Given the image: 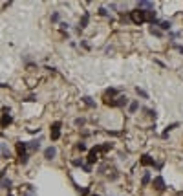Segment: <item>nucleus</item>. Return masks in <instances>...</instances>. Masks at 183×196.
<instances>
[{
  "mask_svg": "<svg viewBox=\"0 0 183 196\" xmlns=\"http://www.w3.org/2000/svg\"><path fill=\"white\" fill-rule=\"evenodd\" d=\"M60 127H62L60 121H55V123L51 125V139H53V141H57V139L60 138Z\"/></svg>",
  "mask_w": 183,
  "mask_h": 196,
  "instance_id": "nucleus-7",
  "label": "nucleus"
},
{
  "mask_svg": "<svg viewBox=\"0 0 183 196\" xmlns=\"http://www.w3.org/2000/svg\"><path fill=\"white\" fill-rule=\"evenodd\" d=\"M92 196H99V194H92Z\"/></svg>",
  "mask_w": 183,
  "mask_h": 196,
  "instance_id": "nucleus-33",
  "label": "nucleus"
},
{
  "mask_svg": "<svg viewBox=\"0 0 183 196\" xmlns=\"http://www.w3.org/2000/svg\"><path fill=\"white\" fill-rule=\"evenodd\" d=\"M178 127H180V123H172V125H167V128H165V132L161 134V138H163V139H167V138H169V134H170V132H172L174 128H178Z\"/></svg>",
  "mask_w": 183,
  "mask_h": 196,
  "instance_id": "nucleus-14",
  "label": "nucleus"
},
{
  "mask_svg": "<svg viewBox=\"0 0 183 196\" xmlns=\"http://www.w3.org/2000/svg\"><path fill=\"white\" fill-rule=\"evenodd\" d=\"M81 46H82V48H84V50H90V44H88V42H84V40H82V42H81Z\"/></svg>",
  "mask_w": 183,
  "mask_h": 196,
  "instance_id": "nucleus-32",
  "label": "nucleus"
},
{
  "mask_svg": "<svg viewBox=\"0 0 183 196\" xmlns=\"http://www.w3.org/2000/svg\"><path fill=\"white\" fill-rule=\"evenodd\" d=\"M130 20H132L134 24H143V22H147V11H143V9H134V11H130Z\"/></svg>",
  "mask_w": 183,
  "mask_h": 196,
  "instance_id": "nucleus-2",
  "label": "nucleus"
},
{
  "mask_svg": "<svg viewBox=\"0 0 183 196\" xmlns=\"http://www.w3.org/2000/svg\"><path fill=\"white\" fill-rule=\"evenodd\" d=\"M71 165H73V167H81V169H82L84 160H82V158H81V160H73V161H71Z\"/></svg>",
  "mask_w": 183,
  "mask_h": 196,
  "instance_id": "nucleus-26",
  "label": "nucleus"
},
{
  "mask_svg": "<svg viewBox=\"0 0 183 196\" xmlns=\"http://www.w3.org/2000/svg\"><path fill=\"white\" fill-rule=\"evenodd\" d=\"M128 105V97L126 95H117L112 103H108V106H117V108H123Z\"/></svg>",
  "mask_w": 183,
  "mask_h": 196,
  "instance_id": "nucleus-4",
  "label": "nucleus"
},
{
  "mask_svg": "<svg viewBox=\"0 0 183 196\" xmlns=\"http://www.w3.org/2000/svg\"><path fill=\"white\" fill-rule=\"evenodd\" d=\"M40 143H42V139H40V138H37V139H31V141H27V143H26V145H27V152H29V154H33V152L40 150Z\"/></svg>",
  "mask_w": 183,
  "mask_h": 196,
  "instance_id": "nucleus-6",
  "label": "nucleus"
},
{
  "mask_svg": "<svg viewBox=\"0 0 183 196\" xmlns=\"http://www.w3.org/2000/svg\"><path fill=\"white\" fill-rule=\"evenodd\" d=\"M79 193H81V196H88L90 194V189H88V187H82V189L79 187Z\"/></svg>",
  "mask_w": 183,
  "mask_h": 196,
  "instance_id": "nucleus-27",
  "label": "nucleus"
},
{
  "mask_svg": "<svg viewBox=\"0 0 183 196\" xmlns=\"http://www.w3.org/2000/svg\"><path fill=\"white\" fill-rule=\"evenodd\" d=\"M150 180H152L150 172H145V174H143V178H141V185H143V187H147V185L150 183Z\"/></svg>",
  "mask_w": 183,
  "mask_h": 196,
  "instance_id": "nucleus-19",
  "label": "nucleus"
},
{
  "mask_svg": "<svg viewBox=\"0 0 183 196\" xmlns=\"http://www.w3.org/2000/svg\"><path fill=\"white\" fill-rule=\"evenodd\" d=\"M0 187H2V189H9V187H11V180L2 178V180H0Z\"/></svg>",
  "mask_w": 183,
  "mask_h": 196,
  "instance_id": "nucleus-21",
  "label": "nucleus"
},
{
  "mask_svg": "<svg viewBox=\"0 0 183 196\" xmlns=\"http://www.w3.org/2000/svg\"><path fill=\"white\" fill-rule=\"evenodd\" d=\"M159 29L161 31H172V22L170 20H161L159 22Z\"/></svg>",
  "mask_w": 183,
  "mask_h": 196,
  "instance_id": "nucleus-15",
  "label": "nucleus"
},
{
  "mask_svg": "<svg viewBox=\"0 0 183 196\" xmlns=\"http://www.w3.org/2000/svg\"><path fill=\"white\" fill-rule=\"evenodd\" d=\"M117 95H119V90H115V88H108V90L104 92V95H103V99H104V105L112 103V101H114V97H117Z\"/></svg>",
  "mask_w": 183,
  "mask_h": 196,
  "instance_id": "nucleus-5",
  "label": "nucleus"
},
{
  "mask_svg": "<svg viewBox=\"0 0 183 196\" xmlns=\"http://www.w3.org/2000/svg\"><path fill=\"white\" fill-rule=\"evenodd\" d=\"M139 110V101H132V103H128V112L130 114H136Z\"/></svg>",
  "mask_w": 183,
  "mask_h": 196,
  "instance_id": "nucleus-18",
  "label": "nucleus"
},
{
  "mask_svg": "<svg viewBox=\"0 0 183 196\" xmlns=\"http://www.w3.org/2000/svg\"><path fill=\"white\" fill-rule=\"evenodd\" d=\"M73 125H75V127H84V125H86V119H84V117H75Z\"/></svg>",
  "mask_w": 183,
  "mask_h": 196,
  "instance_id": "nucleus-20",
  "label": "nucleus"
},
{
  "mask_svg": "<svg viewBox=\"0 0 183 196\" xmlns=\"http://www.w3.org/2000/svg\"><path fill=\"white\" fill-rule=\"evenodd\" d=\"M178 35H180L178 31H169V39H172V40H174V39H178Z\"/></svg>",
  "mask_w": 183,
  "mask_h": 196,
  "instance_id": "nucleus-28",
  "label": "nucleus"
},
{
  "mask_svg": "<svg viewBox=\"0 0 183 196\" xmlns=\"http://www.w3.org/2000/svg\"><path fill=\"white\" fill-rule=\"evenodd\" d=\"M136 94H137V95H139V97H143V99H148V94H147V92H145V90H141V88H139V86H137V88H136Z\"/></svg>",
  "mask_w": 183,
  "mask_h": 196,
  "instance_id": "nucleus-24",
  "label": "nucleus"
},
{
  "mask_svg": "<svg viewBox=\"0 0 183 196\" xmlns=\"http://www.w3.org/2000/svg\"><path fill=\"white\" fill-rule=\"evenodd\" d=\"M55 156H57V149L51 145V147H48V149H44V158L48 160V161H51V160H55Z\"/></svg>",
  "mask_w": 183,
  "mask_h": 196,
  "instance_id": "nucleus-10",
  "label": "nucleus"
},
{
  "mask_svg": "<svg viewBox=\"0 0 183 196\" xmlns=\"http://www.w3.org/2000/svg\"><path fill=\"white\" fill-rule=\"evenodd\" d=\"M81 101H82V103H84V105H86L88 108H95V101H93V99H92L90 95H84V97H82Z\"/></svg>",
  "mask_w": 183,
  "mask_h": 196,
  "instance_id": "nucleus-17",
  "label": "nucleus"
},
{
  "mask_svg": "<svg viewBox=\"0 0 183 196\" xmlns=\"http://www.w3.org/2000/svg\"><path fill=\"white\" fill-rule=\"evenodd\" d=\"M137 9L150 11V9H154V4H152V2H147V0H141V2H137Z\"/></svg>",
  "mask_w": 183,
  "mask_h": 196,
  "instance_id": "nucleus-12",
  "label": "nucleus"
},
{
  "mask_svg": "<svg viewBox=\"0 0 183 196\" xmlns=\"http://www.w3.org/2000/svg\"><path fill=\"white\" fill-rule=\"evenodd\" d=\"M88 24H90V13H84V15H82V18H81V22H79V28H77V31L84 29Z\"/></svg>",
  "mask_w": 183,
  "mask_h": 196,
  "instance_id": "nucleus-13",
  "label": "nucleus"
},
{
  "mask_svg": "<svg viewBox=\"0 0 183 196\" xmlns=\"http://www.w3.org/2000/svg\"><path fill=\"white\" fill-rule=\"evenodd\" d=\"M86 160H88V165H93V163L99 160V152L95 150V147H93V149L88 152V158H86Z\"/></svg>",
  "mask_w": 183,
  "mask_h": 196,
  "instance_id": "nucleus-11",
  "label": "nucleus"
},
{
  "mask_svg": "<svg viewBox=\"0 0 183 196\" xmlns=\"http://www.w3.org/2000/svg\"><path fill=\"white\" fill-rule=\"evenodd\" d=\"M148 31H150L154 37H158V39H163V37H165V33H163L159 28H152V26H150V28H148Z\"/></svg>",
  "mask_w": 183,
  "mask_h": 196,
  "instance_id": "nucleus-16",
  "label": "nucleus"
},
{
  "mask_svg": "<svg viewBox=\"0 0 183 196\" xmlns=\"http://www.w3.org/2000/svg\"><path fill=\"white\" fill-rule=\"evenodd\" d=\"M152 185H154V189H156L158 193H163L165 187H167V185H165V180H163L161 176H156V178L152 180Z\"/></svg>",
  "mask_w": 183,
  "mask_h": 196,
  "instance_id": "nucleus-8",
  "label": "nucleus"
},
{
  "mask_svg": "<svg viewBox=\"0 0 183 196\" xmlns=\"http://www.w3.org/2000/svg\"><path fill=\"white\" fill-rule=\"evenodd\" d=\"M77 150H81V152H86V150H88V147H86V143H84V141H81V143H77Z\"/></svg>",
  "mask_w": 183,
  "mask_h": 196,
  "instance_id": "nucleus-25",
  "label": "nucleus"
},
{
  "mask_svg": "<svg viewBox=\"0 0 183 196\" xmlns=\"http://www.w3.org/2000/svg\"><path fill=\"white\" fill-rule=\"evenodd\" d=\"M59 26H60V29H70V24H68V22H59Z\"/></svg>",
  "mask_w": 183,
  "mask_h": 196,
  "instance_id": "nucleus-29",
  "label": "nucleus"
},
{
  "mask_svg": "<svg viewBox=\"0 0 183 196\" xmlns=\"http://www.w3.org/2000/svg\"><path fill=\"white\" fill-rule=\"evenodd\" d=\"M99 15H101V17H106V18H112V15L108 13L106 7H99Z\"/></svg>",
  "mask_w": 183,
  "mask_h": 196,
  "instance_id": "nucleus-22",
  "label": "nucleus"
},
{
  "mask_svg": "<svg viewBox=\"0 0 183 196\" xmlns=\"http://www.w3.org/2000/svg\"><path fill=\"white\" fill-rule=\"evenodd\" d=\"M139 163H141L143 167H156V169H161V167H163V163H156V160H154L152 156H148V154L141 156Z\"/></svg>",
  "mask_w": 183,
  "mask_h": 196,
  "instance_id": "nucleus-3",
  "label": "nucleus"
},
{
  "mask_svg": "<svg viewBox=\"0 0 183 196\" xmlns=\"http://www.w3.org/2000/svg\"><path fill=\"white\" fill-rule=\"evenodd\" d=\"M26 101H29V103H33V101H37V97H35V95L31 94V95H27V97H26Z\"/></svg>",
  "mask_w": 183,
  "mask_h": 196,
  "instance_id": "nucleus-31",
  "label": "nucleus"
},
{
  "mask_svg": "<svg viewBox=\"0 0 183 196\" xmlns=\"http://www.w3.org/2000/svg\"><path fill=\"white\" fill-rule=\"evenodd\" d=\"M7 196H13V194H7Z\"/></svg>",
  "mask_w": 183,
  "mask_h": 196,
  "instance_id": "nucleus-34",
  "label": "nucleus"
},
{
  "mask_svg": "<svg viewBox=\"0 0 183 196\" xmlns=\"http://www.w3.org/2000/svg\"><path fill=\"white\" fill-rule=\"evenodd\" d=\"M82 171H84V172H92V165H86V163H84V165H82Z\"/></svg>",
  "mask_w": 183,
  "mask_h": 196,
  "instance_id": "nucleus-30",
  "label": "nucleus"
},
{
  "mask_svg": "<svg viewBox=\"0 0 183 196\" xmlns=\"http://www.w3.org/2000/svg\"><path fill=\"white\" fill-rule=\"evenodd\" d=\"M16 152H18L20 163H22V165H26V163H27V160H29V152H27V145H26L24 141L16 143Z\"/></svg>",
  "mask_w": 183,
  "mask_h": 196,
  "instance_id": "nucleus-1",
  "label": "nucleus"
},
{
  "mask_svg": "<svg viewBox=\"0 0 183 196\" xmlns=\"http://www.w3.org/2000/svg\"><path fill=\"white\" fill-rule=\"evenodd\" d=\"M51 22H60V11H53L51 13Z\"/></svg>",
  "mask_w": 183,
  "mask_h": 196,
  "instance_id": "nucleus-23",
  "label": "nucleus"
},
{
  "mask_svg": "<svg viewBox=\"0 0 183 196\" xmlns=\"http://www.w3.org/2000/svg\"><path fill=\"white\" fill-rule=\"evenodd\" d=\"M11 123H13V116L9 114V110H5V112H4V116H2V119H0V127H2V128H5V127H7V125H11Z\"/></svg>",
  "mask_w": 183,
  "mask_h": 196,
  "instance_id": "nucleus-9",
  "label": "nucleus"
}]
</instances>
